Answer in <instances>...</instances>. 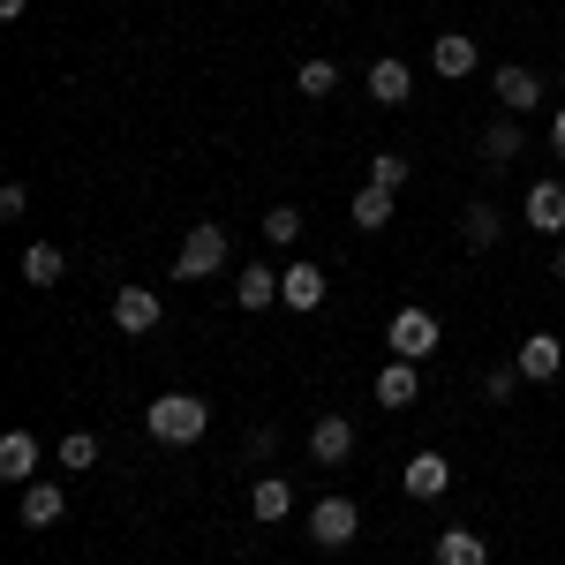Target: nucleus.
I'll return each mask as SVG.
<instances>
[{
	"label": "nucleus",
	"mask_w": 565,
	"mask_h": 565,
	"mask_svg": "<svg viewBox=\"0 0 565 565\" xmlns=\"http://www.w3.org/2000/svg\"><path fill=\"white\" fill-rule=\"evenodd\" d=\"M143 430L159 437V445H196V437L212 430V407H204L196 392H159L151 415H143Z\"/></svg>",
	"instance_id": "f257e3e1"
},
{
	"label": "nucleus",
	"mask_w": 565,
	"mask_h": 565,
	"mask_svg": "<svg viewBox=\"0 0 565 565\" xmlns=\"http://www.w3.org/2000/svg\"><path fill=\"white\" fill-rule=\"evenodd\" d=\"M437 340H445V332H437V317H430V309H415V302H407V309L385 324V348L399 354V362H430Z\"/></svg>",
	"instance_id": "f03ea898"
},
{
	"label": "nucleus",
	"mask_w": 565,
	"mask_h": 565,
	"mask_svg": "<svg viewBox=\"0 0 565 565\" xmlns=\"http://www.w3.org/2000/svg\"><path fill=\"white\" fill-rule=\"evenodd\" d=\"M212 271H226V226H189V242H181V257H174V279L189 287V279H212Z\"/></svg>",
	"instance_id": "7ed1b4c3"
},
{
	"label": "nucleus",
	"mask_w": 565,
	"mask_h": 565,
	"mask_svg": "<svg viewBox=\"0 0 565 565\" xmlns=\"http://www.w3.org/2000/svg\"><path fill=\"white\" fill-rule=\"evenodd\" d=\"M354 527H362L354 498H317V505H309V543H317V551H348Z\"/></svg>",
	"instance_id": "20e7f679"
},
{
	"label": "nucleus",
	"mask_w": 565,
	"mask_h": 565,
	"mask_svg": "<svg viewBox=\"0 0 565 565\" xmlns=\"http://www.w3.org/2000/svg\"><path fill=\"white\" fill-rule=\"evenodd\" d=\"M513 370H521L527 385H551V377L565 370V340H558V332H527L521 354H513Z\"/></svg>",
	"instance_id": "39448f33"
},
{
	"label": "nucleus",
	"mask_w": 565,
	"mask_h": 565,
	"mask_svg": "<svg viewBox=\"0 0 565 565\" xmlns=\"http://www.w3.org/2000/svg\"><path fill=\"white\" fill-rule=\"evenodd\" d=\"M476 61H482V45L468 39V31H445V39L430 45V68L445 76V84H460V76H476Z\"/></svg>",
	"instance_id": "423d86ee"
},
{
	"label": "nucleus",
	"mask_w": 565,
	"mask_h": 565,
	"mask_svg": "<svg viewBox=\"0 0 565 565\" xmlns=\"http://www.w3.org/2000/svg\"><path fill=\"white\" fill-rule=\"evenodd\" d=\"M159 317H167L159 287H121V295H114V324H121V332H151Z\"/></svg>",
	"instance_id": "0eeeda50"
},
{
	"label": "nucleus",
	"mask_w": 565,
	"mask_h": 565,
	"mask_svg": "<svg viewBox=\"0 0 565 565\" xmlns=\"http://www.w3.org/2000/svg\"><path fill=\"white\" fill-rule=\"evenodd\" d=\"M348 452H354V423L348 415H324V423L309 430V460H317V468H340Z\"/></svg>",
	"instance_id": "6e6552de"
},
{
	"label": "nucleus",
	"mask_w": 565,
	"mask_h": 565,
	"mask_svg": "<svg viewBox=\"0 0 565 565\" xmlns=\"http://www.w3.org/2000/svg\"><path fill=\"white\" fill-rule=\"evenodd\" d=\"M527 226L535 234H565V181H527Z\"/></svg>",
	"instance_id": "1a4fd4ad"
},
{
	"label": "nucleus",
	"mask_w": 565,
	"mask_h": 565,
	"mask_svg": "<svg viewBox=\"0 0 565 565\" xmlns=\"http://www.w3.org/2000/svg\"><path fill=\"white\" fill-rule=\"evenodd\" d=\"M370 98H377V106H407V98H415V68H407V61H370Z\"/></svg>",
	"instance_id": "9d476101"
},
{
	"label": "nucleus",
	"mask_w": 565,
	"mask_h": 565,
	"mask_svg": "<svg viewBox=\"0 0 565 565\" xmlns=\"http://www.w3.org/2000/svg\"><path fill=\"white\" fill-rule=\"evenodd\" d=\"M452 490V460L445 452H415L407 460V498H445Z\"/></svg>",
	"instance_id": "9b49d317"
},
{
	"label": "nucleus",
	"mask_w": 565,
	"mask_h": 565,
	"mask_svg": "<svg viewBox=\"0 0 565 565\" xmlns=\"http://www.w3.org/2000/svg\"><path fill=\"white\" fill-rule=\"evenodd\" d=\"M490 90H498V106H505V114H527V106H535V98H543V84H535V76H527L521 61H505V68H498V76H490Z\"/></svg>",
	"instance_id": "f8f14e48"
},
{
	"label": "nucleus",
	"mask_w": 565,
	"mask_h": 565,
	"mask_svg": "<svg viewBox=\"0 0 565 565\" xmlns=\"http://www.w3.org/2000/svg\"><path fill=\"white\" fill-rule=\"evenodd\" d=\"M0 476H8V482H39V437H31V430L0 437Z\"/></svg>",
	"instance_id": "ddd939ff"
},
{
	"label": "nucleus",
	"mask_w": 565,
	"mask_h": 565,
	"mask_svg": "<svg viewBox=\"0 0 565 565\" xmlns=\"http://www.w3.org/2000/svg\"><path fill=\"white\" fill-rule=\"evenodd\" d=\"M415 392H423L415 362H399V354H392L385 370H377V407H415Z\"/></svg>",
	"instance_id": "4468645a"
},
{
	"label": "nucleus",
	"mask_w": 565,
	"mask_h": 565,
	"mask_svg": "<svg viewBox=\"0 0 565 565\" xmlns=\"http://www.w3.org/2000/svg\"><path fill=\"white\" fill-rule=\"evenodd\" d=\"M234 302H242V309H271V302H279V271H271V264H242Z\"/></svg>",
	"instance_id": "2eb2a0df"
},
{
	"label": "nucleus",
	"mask_w": 565,
	"mask_h": 565,
	"mask_svg": "<svg viewBox=\"0 0 565 565\" xmlns=\"http://www.w3.org/2000/svg\"><path fill=\"white\" fill-rule=\"evenodd\" d=\"M279 302H287V309H317V302H324V271H317V264H287Z\"/></svg>",
	"instance_id": "dca6fc26"
},
{
	"label": "nucleus",
	"mask_w": 565,
	"mask_h": 565,
	"mask_svg": "<svg viewBox=\"0 0 565 565\" xmlns=\"http://www.w3.org/2000/svg\"><path fill=\"white\" fill-rule=\"evenodd\" d=\"M249 513H257V521H287V513H295V482H287V476H257Z\"/></svg>",
	"instance_id": "f3484780"
},
{
	"label": "nucleus",
	"mask_w": 565,
	"mask_h": 565,
	"mask_svg": "<svg viewBox=\"0 0 565 565\" xmlns=\"http://www.w3.org/2000/svg\"><path fill=\"white\" fill-rule=\"evenodd\" d=\"M61 513H68L61 482H23V527H53Z\"/></svg>",
	"instance_id": "a211bd4d"
},
{
	"label": "nucleus",
	"mask_w": 565,
	"mask_h": 565,
	"mask_svg": "<svg viewBox=\"0 0 565 565\" xmlns=\"http://www.w3.org/2000/svg\"><path fill=\"white\" fill-rule=\"evenodd\" d=\"M437 565H490V543H482L476 527H445L437 535Z\"/></svg>",
	"instance_id": "6ab92c4d"
},
{
	"label": "nucleus",
	"mask_w": 565,
	"mask_h": 565,
	"mask_svg": "<svg viewBox=\"0 0 565 565\" xmlns=\"http://www.w3.org/2000/svg\"><path fill=\"white\" fill-rule=\"evenodd\" d=\"M354 226H362V234H377V226H392V189H354Z\"/></svg>",
	"instance_id": "aec40b11"
},
{
	"label": "nucleus",
	"mask_w": 565,
	"mask_h": 565,
	"mask_svg": "<svg viewBox=\"0 0 565 565\" xmlns=\"http://www.w3.org/2000/svg\"><path fill=\"white\" fill-rule=\"evenodd\" d=\"M460 234H468V249H490V242L505 234V218H498V204H468V212H460Z\"/></svg>",
	"instance_id": "412c9836"
},
{
	"label": "nucleus",
	"mask_w": 565,
	"mask_h": 565,
	"mask_svg": "<svg viewBox=\"0 0 565 565\" xmlns=\"http://www.w3.org/2000/svg\"><path fill=\"white\" fill-rule=\"evenodd\" d=\"M61 271H68V257H61L53 242H31V249H23V279H31V287H53Z\"/></svg>",
	"instance_id": "4be33fe9"
},
{
	"label": "nucleus",
	"mask_w": 565,
	"mask_h": 565,
	"mask_svg": "<svg viewBox=\"0 0 565 565\" xmlns=\"http://www.w3.org/2000/svg\"><path fill=\"white\" fill-rule=\"evenodd\" d=\"M482 159H490V167H505V159H521V121H513V114L482 129Z\"/></svg>",
	"instance_id": "5701e85b"
},
{
	"label": "nucleus",
	"mask_w": 565,
	"mask_h": 565,
	"mask_svg": "<svg viewBox=\"0 0 565 565\" xmlns=\"http://www.w3.org/2000/svg\"><path fill=\"white\" fill-rule=\"evenodd\" d=\"M264 242H271V249L302 242V212H295V204H271V212H264Z\"/></svg>",
	"instance_id": "b1692460"
},
{
	"label": "nucleus",
	"mask_w": 565,
	"mask_h": 565,
	"mask_svg": "<svg viewBox=\"0 0 565 565\" xmlns=\"http://www.w3.org/2000/svg\"><path fill=\"white\" fill-rule=\"evenodd\" d=\"M370 189H392V196H399V189H407V159H399V151H377V159H370Z\"/></svg>",
	"instance_id": "393cba45"
},
{
	"label": "nucleus",
	"mask_w": 565,
	"mask_h": 565,
	"mask_svg": "<svg viewBox=\"0 0 565 565\" xmlns=\"http://www.w3.org/2000/svg\"><path fill=\"white\" fill-rule=\"evenodd\" d=\"M332 90H340V68H332V61H309L302 68V98H332Z\"/></svg>",
	"instance_id": "a878e982"
},
{
	"label": "nucleus",
	"mask_w": 565,
	"mask_h": 565,
	"mask_svg": "<svg viewBox=\"0 0 565 565\" xmlns=\"http://www.w3.org/2000/svg\"><path fill=\"white\" fill-rule=\"evenodd\" d=\"M90 460H98V437H61V468H90Z\"/></svg>",
	"instance_id": "bb28decb"
},
{
	"label": "nucleus",
	"mask_w": 565,
	"mask_h": 565,
	"mask_svg": "<svg viewBox=\"0 0 565 565\" xmlns=\"http://www.w3.org/2000/svg\"><path fill=\"white\" fill-rule=\"evenodd\" d=\"M482 392H490V399H513V392H521V370H490Z\"/></svg>",
	"instance_id": "cd10ccee"
},
{
	"label": "nucleus",
	"mask_w": 565,
	"mask_h": 565,
	"mask_svg": "<svg viewBox=\"0 0 565 565\" xmlns=\"http://www.w3.org/2000/svg\"><path fill=\"white\" fill-rule=\"evenodd\" d=\"M23 212H31V196H23V189L8 181V189H0V218H23Z\"/></svg>",
	"instance_id": "c85d7f7f"
},
{
	"label": "nucleus",
	"mask_w": 565,
	"mask_h": 565,
	"mask_svg": "<svg viewBox=\"0 0 565 565\" xmlns=\"http://www.w3.org/2000/svg\"><path fill=\"white\" fill-rule=\"evenodd\" d=\"M551 151H558V159H565V106H558V114H551Z\"/></svg>",
	"instance_id": "c756f323"
},
{
	"label": "nucleus",
	"mask_w": 565,
	"mask_h": 565,
	"mask_svg": "<svg viewBox=\"0 0 565 565\" xmlns=\"http://www.w3.org/2000/svg\"><path fill=\"white\" fill-rule=\"evenodd\" d=\"M23 8H31V0H0V15H8V23H15V15H23Z\"/></svg>",
	"instance_id": "7c9ffc66"
},
{
	"label": "nucleus",
	"mask_w": 565,
	"mask_h": 565,
	"mask_svg": "<svg viewBox=\"0 0 565 565\" xmlns=\"http://www.w3.org/2000/svg\"><path fill=\"white\" fill-rule=\"evenodd\" d=\"M551 271H558V279H565V242H558V257H551Z\"/></svg>",
	"instance_id": "2f4dec72"
}]
</instances>
